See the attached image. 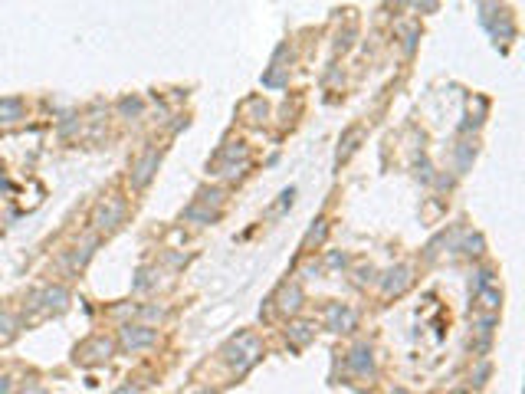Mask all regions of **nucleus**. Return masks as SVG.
Returning <instances> with one entry per match:
<instances>
[{"label": "nucleus", "mask_w": 525, "mask_h": 394, "mask_svg": "<svg viewBox=\"0 0 525 394\" xmlns=\"http://www.w3.org/2000/svg\"><path fill=\"white\" fill-rule=\"evenodd\" d=\"M24 309L30 316H60V312L69 309V289L60 283L39 286V289H33V293L26 296Z\"/></svg>", "instance_id": "1"}, {"label": "nucleus", "mask_w": 525, "mask_h": 394, "mask_svg": "<svg viewBox=\"0 0 525 394\" xmlns=\"http://www.w3.org/2000/svg\"><path fill=\"white\" fill-rule=\"evenodd\" d=\"M224 358H226V365L237 371V375H247V371H250L253 365L260 361V342H256L250 332H243V335H237L233 342H226Z\"/></svg>", "instance_id": "2"}, {"label": "nucleus", "mask_w": 525, "mask_h": 394, "mask_svg": "<svg viewBox=\"0 0 525 394\" xmlns=\"http://www.w3.org/2000/svg\"><path fill=\"white\" fill-rule=\"evenodd\" d=\"M125 223V200L122 197H105L99 207L92 210V227L96 234H112Z\"/></svg>", "instance_id": "3"}, {"label": "nucleus", "mask_w": 525, "mask_h": 394, "mask_svg": "<svg viewBox=\"0 0 525 394\" xmlns=\"http://www.w3.org/2000/svg\"><path fill=\"white\" fill-rule=\"evenodd\" d=\"M112 352H115L112 339H105V335H92V339H86V342L75 348L73 361H75V365H86V368H92V365H105V361L112 358Z\"/></svg>", "instance_id": "4"}, {"label": "nucleus", "mask_w": 525, "mask_h": 394, "mask_svg": "<svg viewBox=\"0 0 525 394\" xmlns=\"http://www.w3.org/2000/svg\"><path fill=\"white\" fill-rule=\"evenodd\" d=\"M158 342V329H151V325H145V322H125L122 329H118V345L125 348V352H141V348H151V345Z\"/></svg>", "instance_id": "5"}, {"label": "nucleus", "mask_w": 525, "mask_h": 394, "mask_svg": "<svg viewBox=\"0 0 525 394\" xmlns=\"http://www.w3.org/2000/svg\"><path fill=\"white\" fill-rule=\"evenodd\" d=\"M158 164H161V151H158V148H145V151L138 155V161L132 164V174H128L132 187H135V191H145V187L151 185V178L158 174Z\"/></svg>", "instance_id": "6"}, {"label": "nucleus", "mask_w": 525, "mask_h": 394, "mask_svg": "<svg viewBox=\"0 0 525 394\" xmlns=\"http://www.w3.org/2000/svg\"><path fill=\"white\" fill-rule=\"evenodd\" d=\"M345 368L355 375V378H375V352L371 345H355L348 355H345Z\"/></svg>", "instance_id": "7"}, {"label": "nucleus", "mask_w": 525, "mask_h": 394, "mask_svg": "<svg viewBox=\"0 0 525 394\" xmlns=\"http://www.w3.org/2000/svg\"><path fill=\"white\" fill-rule=\"evenodd\" d=\"M358 325V312L345 302H332L326 309V329L328 332H351Z\"/></svg>", "instance_id": "8"}, {"label": "nucleus", "mask_w": 525, "mask_h": 394, "mask_svg": "<svg viewBox=\"0 0 525 394\" xmlns=\"http://www.w3.org/2000/svg\"><path fill=\"white\" fill-rule=\"evenodd\" d=\"M411 266H404V263H398V266H391L384 276H381V293L384 296H400L407 286H411Z\"/></svg>", "instance_id": "9"}, {"label": "nucleus", "mask_w": 525, "mask_h": 394, "mask_svg": "<svg viewBox=\"0 0 525 394\" xmlns=\"http://www.w3.org/2000/svg\"><path fill=\"white\" fill-rule=\"evenodd\" d=\"M96 246H99V237L92 234L86 240V243H79L75 246V250H69V253H66L63 257V266L66 270H73V273H79V270H86V263L89 259H92V253H96Z\"/></svg>", "instance_id": "10"}, {"label": "nucleus", "mask_w": 525, "mask_h": 394, "mask_svg": "<svg viewBox=\"0 0 525 394\" xmlns=\"http://www.w3.org/2000/svg\"><path fill=\"white\" fill-rule=\"evenodd\" d=\"M26 119V102L20 96H3L0 98V125H17Z\"/></svg>", "instance_id": "11"}, {"label": "nucleus", "mask_w": 525, "mask_h": 394, "mask_svg": "<svg viewBox=\"0 0 525 394\" xmlns=\"http://www.w3.org/2000/svg\"><path fill=\"white\" fill-rule=\"evenodd\" d=\"M276 306H279L283 316H296V312L302 309V289L296 283L283 286V289H279V299H276Z\"/></svg>", "instance_id": "12"}, {"label": "nucleus", "mask_w": 525, "mask_h": 394, "mask_svg": "<svg viewBox=\"0 0 525 394\" xmlns=\"http://www.w3.org/2000/svg\"><path fill=\"white\" fill-rule=\"evenodd\" d=\"M286 339L292 348H305L315 339V322H292L286 329Z\"/></svg>", "instance_id": "13"}, {"label": "nucleus", "mask_w": 525, "mask_h": 394, "mask_svg": "<svg viewBox=\"0 0 525 394\" xmlns=\"http://www.w3.org/2000/svg\"><path fill=\"white\" fill-rule=\"evenodd\" d=\"M184 221H188V223H200V227H204V223L217 221V210L204 207V204H197V200H194L190 207H184Z\"/></svg>", "instance_id": "14"}, {"label": "nucleus", "mask_w": 525, "mask_h": 394, "mask_svg": "<svg viewBox=\"0 0 525 394\" xmlns=\"http://www.w3.org/2000/svg\"><path fill=\"white\" fill-rule=\"evenodd\" d=\"M456 250H463V253H466V257H483V250H486V240H483V237L479 234H463L460 237V246H456Z\"/></svg>", "instance_id": "15"}, {"label": "nucleus", "mask_w": 525, "mask_h": 394, "mask_svg": "<svg viewBox=\"0 0 525 394\" xmlns=\"http://www.w3.org/2000/svg\"><path fill=\"white\" fill-rule=\"evenodd\" d=\"M237 158L247 161V142H230V145H226L224 151L217 155V161H220V164H233Z\"/></svg>", "instance_id": "16"}, {"label": "nucleus", "mask_w": 525, "mask_h": 394, "mask_svg": "<svg viewBox=\"0 0 525 394\" xmlns=\"http://www.w3.org/2000/svg\"><path fill=\"white\" fill-rule=\"evenodd\" d=\"M115 109H118L122 119H138L141 109H145V102H141L138 96H125V98H118V105H115Z\"/></svg>", "instance_id": "17"}, {"label": "nucleus", "mask_w": 525, "mask_h": 394, "mask_svg": "<svg viewBox=\"0 0 525 394\" xmlns=\"http://www.w3.org/2000/svg\"><path fill=\"white\" fill-rule=\"evenodd\" d=\"M17 332H20V322L13 319L10 312H3V309H0V342H10V339H17Z\"/></svg>", "instance_id": "18"}, {"label": "nucleus", "mask_w": 525, "mask_h": 394, "mask_svg": "<svg viewBox=\"0 0 525 394\" xmlns=\"http://www.w3.org/2000/svg\"><path fill=\"white\" fill-rule=\"evenodd\" d=\"M473 158H476V145L473 142H460V148H456V171L463 174L473 164Z\"/></svg>", "instance_id": "19"}, {"label": "nucleus", "mask_w": 525, "mask_h": 394, "mask_svg": "<svg viewBox=\"0 0 525 394\" xmlns=\"http://www.w3.org/2000/svg\"><path fill=\"white\" fill-rule=\"evenodd\" d=\"M476 299H479V306L489 309V312H496V309L502 306V296L496 293V286H486V289H479V293H476Z\"/></svg>", "instance_id": "20"}, {"label": "nucleus", "mask_w": 525, "mask_h": 394, "mask_svg": "<svg viewBox=\"0 0 525 394\" xmlns=\"http://www.w3.org/2000/svg\"><path fill=\"white\" fill-rule=\"evenodd\" d=\"M358 138H362V128H348V132H345V142H341V148H338V161H345L351 151L358 148V145H355Z\"/></svg>", "instance_id": "21"}, {"label": "nucleus", "mask_w": 525, "mask_h": 394, "mask_svg": "<svg viewBox=\"0 0 525 394\" xmlns=\"http://www.w3.org/2000/svg\"><path fill=\"white\" fill-rule=\"evenodd\" d=\"M197 204H204V207H220V204H224V191H220V187H211V191H200L197 194Z\"/></svg>", "instance_id": "22"}, {"label": "nucleus", "mask_w": 525, "mask_h": 394, "mask_svg": "<svg viewBox=\"0 0 525 394\" xmlns=\"http://www.w3.org/2000/svg\"><path fill=\"white\" fill-rule=\"evenodd\" d=\"M154 283H158V280H154V273L151 270H138V280L132 283V289H135V293H145V289H151Z\"/></svg>", "instance_id": "23"}, {"label": "nucleus", "mask_w": 525, "mask_h": 394, "mask_svg": "<svg viewBox=\"0 0 525 394\" xmlns=\"http://www.w3.org/2000/svg\"><path fill=\"white\" fill-rule=\"evenodd\" d=\"M326 234H328V223L319 217V221H315V227L309 230V237H305V243H322V240H326Z\"/></svg>", "instance_id": "24"}, {"label": "nucleus", "mask_w": 525, "mask_h": 394, "mask_svg": "<svg viewBox=\"0 0 525 394\" xmlns=\"http://www.w3.org/2000/svg\"><path fill=\"white\" fill-rule=\"evenodd\" d=\"M489 361H479V365H476L473 368V375H470V384H476V388H479V384H486V378H489Z\"/></svg>", "instance_id": "25"}, {"label": "nucleus", "mask_w": 525, "mask_h": 394, "mask_svg": "<svg viewBox=\"0 0 525 394\" xmlns=\"http://www.w3.org/2000/svg\"><path fill=\"white\" fill-rule=\"evenodd\" d=\"M486 286H492V270H476L473 293H479V289H486Z\"/></svg>", "instance_id": "26"}, {"label": "nucleus", "mask_w": 525, "mask_h": 394, "mask_svg": "<svg viewBox=\"0 0 525 394\" xmlns=\"http://www.w3.org/2000/svg\"><path fill=\"white\" fill-rule=\"evenodd\" d=\"M328 266H332V270H341V266H345V263H348V259H345V253H328V259H326Z\"/></svg>", "instance_id": "27"}, {"label": "nucleus", "mask_w": 525, "mask_h": 394, "mask_svg": "<svg viewBox=\"0 0 525 394\" xmlns=\"http://www.w3.org/2000/svg\"><path fill=\"white\" fill-rule=\"evenodd\" d=\"M375 266H362V270H358V283H375Z\"/></svg>", "instance_id": "28"}, {"label": "nucleus", "mask_w": 525, "mask_h": 394, "mask_svg": "<svg viewBox=\"0 0 525 394\" xmlns=\"http://www.w3.org/2000/svg\"><path fill=\"white\" fill-rule=\"evenodd\" d=\"M141 316H145V319H161L164 309L161 306H145V309H141Z\"/></svg>", "instance_id": "29"}, {"label": "nucleus", "mask_w": 525, "mask_h": 394, "mask_svg": "<svg viewBox=\"0 0 525 394\" xmlns=\"http://www.w3.org/2000/svg\"><path fill=\"white\" fill-rule=\"evenodd\" d=\"M292 197H296V187H286V191H283V200H279V210L292 207Z\"/></svg>", "instance_id": "30"}, {"label": "nucleus", "mask_w": 525, "mask_h": 394, "mask_svg": "<svg viewBox=\"0 0 525 394\" xmlns=\"http://www.w3.org/2000/svg\"><path fill=\"white\" fill-rule=\"evenodd\" d=\"M75 125H79V119H75V115H66V122L60 125V135H69V132H73Z\"/></svg>", "instance_id": "31"}, {"label": "nucleus", "mask_w": 525, "mask_h": 394, "mask_svg": "<svg viewBox=\"0 0 525 394\" xmlns=\"http://www.w3.org/2000/svg\"><path fill=\"white\" fill-rule=\"evenodd\" d=\"M0 394H13V378L10 375H0Z\"/></svg>", "instance_id": "32"}, {"label": "nucleus", "mask_w": 525, "mask_h": 394, "mask_svg": "<svg viewBox=\"0 0 525 394\" xmlns=\"http://www.w3.org/2000/svg\"><path fill=\"white\" fill-rule=\"evenodd\" d=\"M417 7H420V13H434L437 10V0H413Z\"/></svg>", "instance_id": "33"}, {"label": "nucleus", "mask_w": 525, "mask_h": 394, "mask_svg": "<svg viewBox=\"0 0 525 394\" xmlns=\"http://www.w3.org/2000/svg\"><path fill=\"white\" fill-rule=\"evenodd\" d=\"M112 394H141V388H138V384H132V382H128V384H122V388H115Z\"/></svg>", "instance_id": "34"}, {"label": "nucleus", "mask_w": 525, "mask_h": 394, "mask_svg": "<svg viewBox=\"0 0 525 394\" xmlns=\"http://www.w3.org/2000/svg\"><path fill=\"white\" fill-rule=\"evenodd\" d=\"M413 40H417V33H413V30H404V53L413 49Z\"/></svg>", "instance_id": "35"}, {"label": "nucleus", "mask_w": 525, "mask_h": 394, "mask_svg": "<svg viewBox=\"0 0 525 394\" xmlns=\"http://www.w3.org/2000/svg\"><path fill=\"white\" fill-rule=\"evenodd\" d=\"M24 394H50V391H46V388H39V384H30Z\"/></svg>", "instance_id": "36"}, {"label": "nucleus", "mask_w": 525, "mask_h": 394, "mask_svg": "<svg viewBox=\"0 0 525 394\" xmlns=\"http://www.w3.org/2000/svg\"><path fill=\"white\" fill-rule=\"evenodd\" d=\"M391 394H411V391H407V388H394V391H391Z\"/></svg>", "instance_id": "37"}, {"label": "nucleus", "mask_w": 525, "mask_h": 394, "mask_svg": "<svg viewBox=\"0 0 525 394\" xmlns=\"http://www.w3.org/2000/svg\"><path fill=\"white\" fill-rule=\"evenodd\" d=\"M194 394H213V391H211V388H200V391H194Z\"/></svg>", "instance_id": "38"}]
</instances>
